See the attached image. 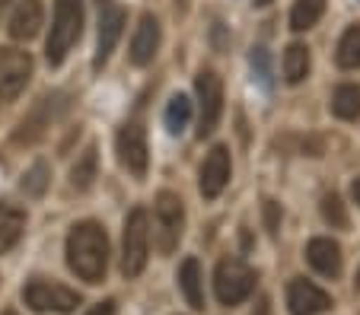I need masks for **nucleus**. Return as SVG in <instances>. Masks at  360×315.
<instances>
[{
    "label": "nucleus",
    "instance_id": "nucleus-1",
    "mask_svg": "<svg viewBox=\"0 0 360 315\" xmlns=\"http://www.w3.org/2000/svg\"><path fill=\"white\" fill-rule=\"evenodd\" d=\"M68 264L80 281L99 283L109 267V236L96 220H83L68 236Z\"/></svg>",
    "mask_w": 360,
    "mask_h": 315
},
{
    "label": "nucleus",
    "instance_id": "nucleus-18",
    "mask_svg": "<svg viewBox=\"0 0 360 315\" xmlns=\"http://www.w3.org/2000/svg\"><path fill=\"white\" fill-rule=\"evenodd\" d=\"M22 229H26V213L20 207L0 204V255L10 252V248L20 242Z\"/></svg>",
    "mask_w": 360,
    "mask_h": 315
},
{
    "label": "nucleus",
    "instance_id": "nucleus-6",
    "mask_svg": "<svg viewBox=\"0 0 360 315\" xmlns=\"http://www.w3.org/2000/svg\"><path fill=\"white\" fill-rule=\"evenodd\" d=\"M157 248L163 255L176 252L179 239H182V227H185V207H182V198L172 192H160L157 198Z\"/></svg>",
    "mask_w": 360,
    "mask_h": 315
},
{
    "label": "nucleus",
    "instance_id": "nucleus-34",
    "mask_svg": "<svg viewBox=\"0 0 360 315\" xmlns=\"http://www.w3.org/2000/svg\"><path fill=\"white\" fill-rule=\"evenodd\" d=\"M0 315H16V312H10V309H7V312H0Z\"/></svg>",
    "mask_w": 360,
    "mask_h": 315
},
{
    "label": "nucleus",
    "instance_id": "nucleus-21",
    "mask_svg": "<svg viewBox=\"0 0 360 315\" xmlns=\"http://www.w3.org/2000/svg\"><path fill=\"white\" fill-rule=\"evenodd\" d=\"M326 13V0H297L290 10V29L297 32H306L319 22V16Z\"/></svg>",
    "mask_w": 360,
    "mask_h": 315
},
{
    "label": "nucleus",
    "instance_id": "nucleus-24",
    "mask_svg": "<svg viewBox=\"0 0 360 315\" xmlns=\"http://www.w3.org/2000/svg\"><path fill=\"white\" fill-rule=\"evenodd\" d=\"M93 178H96V147H89V150L77 159L74 172H70V182H74L77 192H86V188L93 185Z\"/></svg>",
    "mask_w": 360,
    "mask_h": 315
},
{
    "label": "nucleus",
    "instance_id": "nucleus-11",
    "mask_svg": "<svg viewBox=\"0 0 360 315\" xmlns=\"http://www.w3.org/2000/svg\"><path fill=\"white\" fill-rule=\"evenodd\" d=\"M287 306H290V315H319L332 306V296L326 290H319L316 283L297 277L287 287Z\"/></svg>",
    "mask_w": 360,
    "mask_h": 315
},
{
    "label": "nucleus",
    "instance_id": "nucleus-20",
    "mask_svg": "<svg viewBox=\"0 0 360 315\" xmlns=\"http://www.w3.org/2000/svg\"><path fill=\"white\" fill-rule=\"evenodd\" d=\"M332 112L338 118H345V121H357V118H360V86H354V83H345V86L335 89Z\"/></svg>",
    "mask_w": 360,
    "mask_h": 315
},
{
    "label": "nucleus",
    "instance_id": "nucleus-22",
    "mask_svg": "<svg viewBox=\"0 0 360 315\" xmlns=\"http://www.w3.org/2000/svg\"><path fill=\"white\" fill-rule=\"evenodd\" d=\"M338 67L357 70L360 67V26H351L338 41Z\"/></svg>",
    "mask_w": 360,
    "mask_h": 315
},
{
    "label": "nucleus",
    "instance_id": "nucleus-27",
    "mask_svg": "<svg viewBox=\"0 0 360 315\" xmlns=\"http://www.w3.org/2000/svg\"><path fill=\"white\" fill-rule=\"evenodd\" d=\"M252 70H255V76H259L262 86H271V61H268V51L265 48L252 51Z\"/></svg>",
    "mask_w": 360,
    "mask_h": 315
},
{
    "label": "nucleus",
    "instance_id": "nucleus-2",
    "mask_svg": "<svg viewBox=\"0 0 360 315\" xmlns=\"http://www.w3.org/2000/svg\"><path fill=\"white\" fill-rule=\"evenodd\" d=\"M83 29V0H55V22H51V35L45 41V58L51 67L68 58L74 48V41L80 39Z\"/></svg>",
    "mask_w": 360,
    "mask_h": 315
},
{
    "label": "nucleus",
    "instance_id": "nucleus-12",
    "mask_svg": "<svg viewBox=\"0 0 360 315\" xmlns=\"http://www.w3.org/2000/svg\"><path fill=\"white\" fill-rule=\"evenodd\" d=\"M122 29H124V10L122 7H102V20H99V41H96V58H93V67H105L109 55L115 51L118 39H122Z\"/></svg>",
    "mask_w": 360,
    "mask_h": 315
},
{
    "label": "nucleus",
    "instance_id": "nucleus-13",
    "mask_svg": "<svg viewBox=\"0 0 360 315\" xmlns=\"http://www.w3.org/2000/svg\"><path fill=\"white\" fill-rule=\"evenodd\" d=\"M226 182H230V153L226 147H214L201 166V194L214 201L226 188Z\"/></svg>",
    "mask_w": 360,
    "mask_h": 315
},
{
    "label": "nucleus",
    "instance_id": "nucleus-14",
    "mask_svg": "<svg viewBox=\"0 0 360 315\" xmlns=\"http://www.w3.org/2000/svg\"><path fill=\"white\" fill-rule=\"evenodd\" d=\"M157 48H160V22H157V16L143 13L141 22H137L134 39H131V61H134L137 67H143V64L153 61Z\"/></svg>",
    "mask_w": 360,
    "mask_h": 315
},
{
    "label": "nucleus",
    "instance_id": "nucleus-35",
    "mask_svg": "<svg viewBox=\"0 0 360 315\" xmlns=\"http://www.w3.org/2000/svg\"><path fill=\"white\" fill-rule=\"evenodd\" d=\"M357 290H360V274H357Z\"/></svg>",
    "mask_w": 360,
    "mask_h": 315
},
{
    "label": "nucleus",
    "instance_id": "nucleus-31",
    "mask_svg": "<svg viewBox=\"0 0 360 315\" xmlns=\"http://www.w3.org/2000/svg\"><path fill=\"white\" fill-rule=\"evenodd\" d=\"M96 4H99V7H109V4H112V0H96Z\"/></svg>",
    "mask_w": 360,
    "mask_h": 315
},
{
    "label": "nucleus",
    "instance_id": "nucleus-19",
    "mask_svg": "<svg viewBox=\"0 0 360 315\" xmlns=\"http://www.w3.org/2000/svg\"><path fill=\"white\" fill-rule=\"evenodd\" d=\"M306 74H309V48L303 41H293L284 51V76L287 83H303Z\"/></svg>",
    "mask_w": 360,
    "mask_h": 315
},
{
    "label": "nucleus",
    "instance_id": "nucleus-16",
    "mask_svg": "<svg viewBox=\"0 0 360 315\" xmlns=\"http://www.w3.org/2000/svg\"><path fill=\"white\" fill-rule=\"evenodd\" d=\"M41 29V0H20V7L10 16V35L16 41L35 39Z\"/></svg>",
    "mask_w": 360,
    "mask_h": 315
},
{
    "label": "nucleus",
    "instance_id": "nucleus-8",
    "mask_svg": "<svg viewBox=\"0 0 360 315\" xmlns=\"http://www.w3.org/2000/svg\"><path fill=\"white\" fill-rule=\"evenodd\" d=\"M32 76V58L20 48H0V102H13Z\"/></svg>",
    "mask_w": 360,
    "mask_h": 315
},
{
    "label": "nucleus",
    "instance_id": "nucleus-33",
    "mask_svg": "<svg viewBox=\"0 0 360 315\" xmlns=\"http://www.w3.org/2000/svg\"><path fill=\"white\" fill-rule=\"evenodd\" d=\"M7 4H10V0H0V10H7Z\"/></svg>",
    "mask_w": 360,
    "mask_h": 315
},
{
    "label": "nucleus",
    "instance_id": "nucleus-15",
    "mask_svg": "<svg viewBox=\"0 0 360 315\" xmlns=\"http://www.w3.org/2000/svg\"><path fill=\"white\" fill-rule=\"evenodd\" d=\"M306 258H309V264H313L322 277H338L341 274V246L335 239H326V236L313 239L309 246H306Z\"/></svg>",
    "mask_w": 360,
    "mask_h": 315
},
{
    "label": "nucleus",
    "instance_id": "nucleus-29",
    "mask_svg": "<svg viewBox=\"0 0 360 315\" xmlns=\"http://www.w3.org/2000/svg\"><path fill=\"white\" fill-rule=\"evenodd\" d=\"M86 315H115V300H105V302H96Z\"/></svg>",
    "mask_w": 360,
    "mask_h": 315
},
{
    "label": "nucleus",
    "instance_id": "nucleus-17",
    "mask_svg": "<svg viewBox=\"0 0 360 315\" xmlns=\"http://www.w3.org/2000/svg\"><path fill=\"white\" fill-rule=\"evenodd\" d=\"M179 287H182L185 300L191 309H204V277H201V264L198 258H185L179 267Z\"/></svg>",
    "mask_w": 360,
    "mask_h": 315
},
{
    "label": "nucleus",
    "instance_id": "nucleus-3",
    "mask_svg": "<svg viewBox=\"0 0 360 315\" xmlns=\"http://www.w3.org/2000/svg\"><path fill=\"white\" fill-rule=\"evenodd\" d=\"M150 255V220L143 207H134L124 220V239H122V274L137 277L147 267Z\"/></svg>",
    "mask_w": 360,
    "mask_h": 315
},
{
    "label": "nucleus",
    "instance_id": "nucleus-30",
    "mask_svg": "<svg viewBox=\"0 0 360 315\" xmlns=\"http://www.w3.org/2000/svg\"><path fill=\"white\" fill-rule=\"evenodd\" d=\"M351 192H354V201H357V204H360V178H357V182H354V188H351Z\"/></svg>",
    "mask_w": 360,
    "mask_h": 315
},
{
    "label": "nucleus",
    "instance_id": "nucleus-7",
    "mask_svg": "<svg viewBox=\"0 0 360 315\" xmlns=\"http://www.w3.org/2000/svg\"><path fill=\"white\" fill-rule=\"evenodd\" d=\"M22 300H26V306L35 309V312L70 315L77 306H80V296H77L74 290L61 287V283H48V281H32L26 290H22Z\"/></svg>",
    "mask_w": 360,
    "mask_h": 315
},
{
    "label": "nucleus",
    "instance_id": "nucleus-25",
    "mask_svg": "<svg viewBox=\"0 0 360 315\" xmlns=\"http://www.w3.org/2000/svg\"><path fill=\"white\" fill-rule=\"evenodd\" d=\"M45 185H48V166L45 163H35L32 169L22 175V192L32 194V198H39V194L45 192Z\"/></svg>",
    "mask_w": 360,
    "mask_h": 315
},
{
    "label": "nucleus",
    "instance_id": "nucleus-32",
    "mask_svg": "<svg viewBox=\"0 0 360 315\" xmlns=\"http://www.w3.org/2000/svg\"><path fill=\"white\" fill-rule=\"evenodd\" d=\"M255 4H259V7H265V4H271V0H255Z\"/></svg>",
    "mask_w": 360,
    "mask_h": 315
},
{
    "label": "nucleus",
    "instance_id": "nucleus-23",
    "mask_svg": "<svg viewBox=\"0 0 360 315\" xmlns=\"http://www.w3.org/2000/svg\"><path fill=\"white\" fill-rule=\"evenodd\" d=\"M191 121V102L185 96H172L166 105V130L169 134H182Z\"/></svg>",
    "mask_w": 360,
    "mask_h": 315
},
{
    "label": "nucleus",
    "instance_id": "nucleus-5",
    "mask_svg": "<svg viewBox=\"0 0 360 315\" xmlns=\"http://www.w3.org/2000/svg\"><path fill=\"white\" fill-rule=\"evenodd\" d=\"M198 93V138L214 134L220 115H224V83L214 70H201L195 80Z\"/></svg>",
    "mask_w": 360,
    "mask_h": 315
},
{
    "label": "nucleus",
    "instance_id": "nucleus-10",
    "mask_svg": "<svg viewBox=\"0 0 360 315\" xmlns=\"http://www.w3.org/2000/svg\"><path fill=\"white\" fill-rule=\"evenodd\" d=\"M58 112H64L61 93H55V96H41L39 105L32 109V115L22 118L20 130H16V140H20V144H35V140L45 134V128H51V121H55Z\"/></svg>",
    "mask_w": 360,
    "mask_h": 315
},
{
    "label": "nucleus",
    "instance_id": "nucleus-26",
    "mask_svg": "<svg viewBox=\"0 0 360 315\" xmlns=\"http://www.w3.org/2000/svg\"><path fill=\"white\" fill-rule=\"evenodd\" d=\"M322 217H326V223H332V227H347V213H345V204H341L338 194H326L322 198Z\"/></svg>",
    "mask_w": 360,
    "mask_h": 315
},
{
    "label": "nucleus",
    "instance_id": "nucleus-4",
    "mask_svg": "<svg viewBox=\"0 0 360 315\" xmlns=\"http://www.w3.org/2000/svg\"><path fill=\"white\" fill-rule=\"evenodd\" d=\"M255 290V271L243 258H224L214 271V293L220 306H239Z\"/></svg>",
    "mask_w": 360,
    "mask_h": 315
},
{
    "label": "nucleus",
    "instance_id": "nucleus-28",
    "mask_svg": "<svg viewBox=\"0 0 360 315\" xmlns=\"http://www.w3.org/2000/svg\"><path fill=\"white\" fill-rule=\"evenodd\" d=\"M265 227H268V233H278V227H281V207L274 204V201H265Z\"/></svg>",
    "mask_w": 360,
    "mask_h": 315
},
{
    "label": "nucleus",
    "instance_id": "nucleus-9",
    "mask_svg": "<svg viewBox=\"0 0 360 315\" xmlns=\"http://www.w3.org/2000/svg\"><path fill=\"white\" fill-rule=\"evenodd\" d=\"M118 159L134 178H143V172H147V134L137 121H128L118 130Z\"/></svg>",
    "mask_w": 360,
    "mask_h": 315
}]
</instances>
